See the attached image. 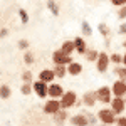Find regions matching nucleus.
<instances>
[{
  "label": "nucleus",
  "mask_w": 126,
  "mask_h": 126,
  "mask_svg": "<svg viewBox=\"0 0 126 126\" xmlns=\"http://www.w3.org/2000/svg\"><path fill=\"white\" fill-rule=\"evenodd\" d=\"M54 79H56V74H54L52 69H42L39 72V81L46 82V84H52Z\"/></svg>",
  "instance_id": "obj_14"
},
{
  "label": "nucleus",
  "mask_w": 126,
  "mask_h": 126,
  "mask_svg": "<svg viewBox=\"0 0 126 126\" xmlns=\"http://www.w3.org/2000/svg\"><path fill=\"white\" fill-rule=\"evenodd\" d=\"M111 91H113V96L114 97H125L126 96V82L116 79L113 82V86H111Z\"/></svg>",
  "instance_id": "obj_10"
},
{
  "label": "nucleus",
  "mask_w": 126,
  "mask_h": 126,
  "mask_svg": "<svg viewBox=\"0 0 126 126\" xmlns=\"http://www.w3.org/2000/svg\"><path fill=\"white\" fill-rule=\"evenodd\" d=\"M118 19H119V20H125L126 19V5H125V7H121V9H118Z\"/></svg>",
  "instance_id": "obj_32"
},
{
  "label": "nucleus",
  "mask_w": 126,
  "mask_h": 126,
  "mask_svg": "<svg viewBox=\"0 0 126 126\" xmlns=\"http://www.w3.org/2000/svg\"><path fill=\"white\" fill-rule=\"evenodd\" d=\"M7 35H9V29H5V27H3V29H0V39L7 37Z\"/></svg>",
  "instance_id": "obj_36"
},
{
  "label": "nucleus",
  "mask_w": 126,
  "mask_h": 126,
  "mask_svg": "<svg viewBox=\"0 0 126 126\" xmlns=\"http://www.w3.org/2000/svg\"><path fill=\"white\" fill-rule=\"evenodd\" d=\"M69 123L72 126H89L87 123V118L84 113H78V114H72V116L69 118Z\"/></svg>",
  "instance_id": "obj_13"
},
{
  "label": "nucleus",
  "mask_w": 126,
  "mask_h": 126,
  "mask_svg": "<svg viewBox=\"0 0 126 126\" xmlns=\"http://www.w3.org/2000/svg\"><path fill=\"white\" fill-rule=\"evenodd\" d=\"M125 103H126V96H125Z\"/></svg>",
  "instance_id": "obj_41"
},
{
  "label": "nucleus",
  "mask_w": 126,
  "mask_h": 126,
  "mask_svg": "<svg viewBox=\"0 0 126 126\" xmlns=\"http://www.w3.org/2000/svg\"><path fill=\"white\" fill-rule=\"evenodd\" d=\"M74 46H76V52L81 54V56H84L87 52V44L82 37H76V39H74Z\"/></svg>",
  "instance_id": "obj_15"
},
{
  "label": "nucleus",
  "mask_w": 126,
  "mask_h": 126,
  "mask_svg": "<svg viewBox=\"0 0 126 126\" xmlns=\"http://www.w3.org/2000/svg\"><path fill=\"white\" fill-rule=\"evenodd\" d=\"M32 91H34V89H32V84H27V82H24L22 87H20V93H22L24 96H29Z\"/></svg>",
  "instance_id": "obj_29"
},
{
  "label": "nucleus",
  "mask_w": 126,
  "mask_h": 126,
  "mask_svg": "<svg viewBox=\"0 0 126 126\" xmlns=\"http://www.w3.org/2000/svg\"><path fill=\"white\" fill-rule=\"evenodd\" d=\"M123 66H126V52L123 54Z\"/></svg>",
  "instance_id": "obj_38"
},
{
  "label": "nucleus",
  "mask_w": 126,
  "mask_h": 126,
  "mask_svg": "<svg viewBox=\"0 0 126 126\" xmlns=\"http://www.w3.org/2000/svg\"><path fill=\"white\" fill-rule=\"evenodd\" d=\"M96 96H97V103H101V104H111V101H113V97H114L109 86L97 87L96 89Z\"/></svg>",
  "instance_id": "obj_2"
},
{
  "label": "nucleus",
  "mask_w": 126,
  "mask_h": 126,
  "mask_svg": "<svg viewBox=\"0 0 126 126\" xmlns=\"http://www.w3.org/2000/svg\"><path fill=\"white\" fill-rule=\"evenodd\" d=\"M81 72H82V66H81L79 62H76V61L67 66V74L69 76H79Z\"/></svg>",
  "instance_id": "obj_17"
},
{
  "label": "nucleus",
  "mask_w": 126,
  "mask_h": 126,
  "mask_svg": "<svg viewBox=\"0 0 126 126\" xmlns=\"http://www.w3.org/2000/svg\"><path fill=\"white\" fill-rule=\"evenodd\" d=\"M103 126H114V125H103Z\"/></svg>",
  "instance_id": "obj_40"
},
{
  "label": "nucleus",
  "mask_w": 126,
  "mask_h": 126,
  "mask_svg": "<svg viewBox=\"0 0 126 126\" xmlns=\"http://www.w3.org/2000/svg\"><path fill=\"white\" fill-rule=\"evenodd\" d=\"M59 101H61V108H62V109H69V108L76 106V103H78V96H76L74 91H66L64 96L61 97Z\"/></svg>",
  "instance_id": "obj_4"
},
{
  "label": "nucleus",
  "mask_w": 126,
  "mask_h": 126,
  "mask_svg": "<svg viewBox=\"0 0 126 126\" xmlns=\"http://www.w3.org/2000/svg\"><path fill=\"white\" fill-rule=\"evenodd\" d=\"M32 89H34V93H35L40 99H44V97L49 96V84L42 82V81H35V82H32Z\"/></svg>",
  "instance_id": "obj_8"
},
{
  "label": "nucleus",
  "mask_w": 126,
  "mask_h": 126,
  "mask_svg": "<svg viewBox=\"0 0 126 126\" xmlns=\"http://www.w3.org/2000/svg\"><path fill=\"white\" fill-rule=\"evenodd\" d=\"M111 3H113V5H116V7H125V5H126V0H111Z\"/></svg>",
  "instance_id": "obj_35"
},
{
  "label": "nucleus",
  "mask_w": 126,
  "mask_h": 126,
  "mask_svg": "<svg viewBox=\"0 0 126 126\" xmlns=\"http://www.w3.org/2000/svg\"><path fill=\"white\" fill-rule=\"evenodd\" d=\"M64 87L61 86V84H56V82H52V84H49V96L50 99H61V97L64 96Z\"/></svg>",
  "instance_id": "obj_11"
},
{
  "label": "nucleus",
  "mask_w": 126,
  "mask_h": 126,
  "mask_svg": "<svg viewBox=\"0 0 126 126\" xmlns=\"http://www.w3.org/2000/svg\"><path fill=\"white\" fill-rule=\"evenodd\" d=\"M123 49H126V40H125V42H123Z\"/></svg>",
  "instance_id": "obj_39"
},
{
  "label": "nucleus",
  "mask_w": 126,
  "mask_h": 126,
  "mask_svg": "<svg viewBox=\"0 0 126 126\" xmlns=\"http://www.w3.org/2000/svg\"><path fill=\"white\" fill-rule=\"evenodd\" d=\"M10 96H12V89H10V86L2 84V86H0V97H2V99H9Z\"/></svg>",
  "instance_id": "obj_22"
},
{
  "label": "nucleus",
  "mask_w": 126,
  "mask_h": 126,
  "mask_svg": "<svg viewBox=\"0 0 126 126\" xmlns=\"http://www.w3.org/2000/svg\"><path fill=\"white\" fill-rule=\"evenodd\" d=\"M97 119L103 123V125H116V113L111 109V108H101L97 111Z\"/></svg>",
  "instance_id": "obj_1"
},
{
  "label": "nucleus",
  "mask_w": 126,
  "mask_h": 126,
  "mask_svg": "<svg viewBox=\"0 0 126 126\" xmlns=\"http://www.w3.org/2000/svg\"><path fill=\"white\" fill-rule=\"evenodd\" d=\"M84 114H86L87 118V123H89V126H97V114H93V113H89V111H82Z\"/></svg>",
  "instance_id": "obj_23"
},
{
  "label": "nucleus",
  "mask_w": 126,
  "mask_h": 126,
  "mask_svg": "<svg viewBox=\"0 0 126 126\" xmlns=\"http://www.w3.org/2000/svg\"><path fill=\"white\" fill-rule=\"evenodd\" d=\"M52 62H54V66H69V64H72L74 61L71 56H66L61 49L59 50H54L52 52Z\"/></svg>",
  "instance_id": "obj_3"
},
{
  "label": "nucleus",
  "mask_w": 126,
  "mask_h": 126,
  "mask_svg": "<svg viewBox=\"0 0 126 126\" xmlns=\"http://www.w3.org/2000/svg\"><path fill=\"white\" fill-rule=\"evenodd\" d=\"M109 108H111V109L116 113V116H121V114L125 113V109H126L125 97H113V101H111Z\"/></svg>",
  "instance_id": "obj_9"
},
{
  "label": "nucleus",
  "mask_w": 126,
  "mask_h": 126,
  "mask_svg": "<svg viewBox=\"0 0 126 126\" xmlns=\"http://www.w3.org/2000/svg\"><path fill=\"white\" fill-rule=\"evenodd\" d=\"M67 119H69L67 109H61V111H57V113L52 116V121H54V125H56V126H64Z\"/></svg>",
  "instance_id": "obj_12"
},
{
  "label": "nucleus",
  "mask_w": 126,
  "mask_h": 126,
  "mask_svg": "<svg viewBox=\"0 0 126 126\" xmlns=\"http://www.w3.org/2000/svg\"><path fill=\"white\" fill-rule=\"evenodd\" d=\"M116 126H126V116H118Z\"/></svg>",
  "instance_id": "obj_33"
},
{
  "label": "nucleus",
  "mask_w": 126,
  "mask_h": 126,
  "mask_svg": "<svg viewBox=\"0 0 126 126\" xmlns=\"http://www.w3.org/2000/svg\"><path fill=\"white\" fill-rule=\"evenodd\" d=\"M19 17L22 24H29V14L25 12V9H19Z\"/></svg>",
  "instance_id": "obj_30"
},
{
  "label": "nucleus",
  "mask_w": 126,
  "mask_h": 126,
  "mask_svg": "<svg viewBox=\"0 0 126 126\" xmlns=\"http://www.w3.org/2000/svg\"><path fill=\"white\" fill-rule=\"evenodd\" d=\"M47 9L50 10V14L52 15H59V5L56 3V0H47Z\"/></svg>",
  "instance_id": "obj_24"
},
{
  "label": "nucleus",
  "mask_w": 126,
  "mask_h": 126,
  "mask_svg": "<svg viewBox=\"0 0 126 126\" xmlns=\"http://www.w3.org/2000/svg\"><path fill=\"white\" fill-rule=\"evenodd\" d=\"M109 61H111V62H114L116 66H121V64H123V56H121V54H118V52H114V54H111V56H109Z\"/></svg>",
  "instance_id": "obj_27"
},
{
  "label": "nucleus",
  "mask_w": 126,
  "mask_h": 126,
  "mask_svg": "<svg viewBox=\"0 0 126 126\" xmlns=\"http://www.w3.org/2000/svg\"><path fill=\"white\" fill-rule=\"evenodd\" d=\"M118 32H119V35H126V22H123V24L118 27Z\"/></svg>",
  "instance_id": "obj_34"
},
{
  "label": "nucleus",
  "mask_w": 126,
  "mask_h": 126,
  "mask_svg": "<svg viewBox=\"0 0 126 126\" xmlns=\"http://www.w3.org/2000/svg\"><path fill=\"white\" fill-rule=\"evenodd\" d=\"M52 71H54L56 78H59V79H62V78L67 76V66H54Z\"/></svg>",
  "instance_id": "obj_18"
},
{
  "label": "nucleus",
  "mask_w": 126,
  "mask_h": 126,
  "mask_svg": "<svg viewBox=\"0 0 126 126\" xmlns=\"http://www.w3.org/2000/svg\"><path fill=\"white\" fill-rule=\"evenodd\" d=\"M97 30L101 32V35H103L104 39H108V37H109V27H108L104 22H101V24L97 25Z\"/></svg>",
  "instance_id": "obj_26"
},
{
  "label": "nucleus",
  "mask_w": 126,
  "mask_h": 126,
  "mask_svg": "<svg viewBox=\"0 0 126 126\" xmlns=\"http://www.w3.org/2000/svg\"><path fill=\"white\" fill-rule=\"evenodd\" d=\"M109 56H108L106 52H99V57L96 61V69L97 72H101V74H104L108 72V69H109Z\"/></svg>",
  "instance_id": "obj_6"
},
{
  "label": "nucleus",
  "mask_w": 126,
  "mask_h": 126,
  "mask_svg": "<svg viewBox=\"0 0 126 126\" xmlns=\"http://www.w3.org/2000/svg\"><path fill=\"white\" fill-rule=\"evenodd\" d=\"M81 101H82V106H86V108H94V106L97 104L96 91H86V93L81 96Z\"/></svg>",
  "instance_id": "obj_7"
},
{
  "label": "nucleus",
  "mask_w": 126,
  "mask_h": 126,
  "mask_svg": "<svg viewBox=\"0 0 126 126\" xmlns=\"http://www.w3.org/2000/svg\"><path fill=\"white\" fill-rule=\"evenodd\" d=\"M109 44H111V39H109V37L104 39V46H106V47H109Z\"/></svg>",
  "instance_id": "obj_37"
},
{
  "label": "nucleus",
  "mask_w": 126,
  "mask_h": 126,
  "mask_svg": "<svg viewBox=\"0 0 126 126\" xmlns=\"http://www.w3.org/2000/svg\"><path fill=\"white\" fill-rule=\"evenodd\" d=\"M113 72L118 76L119 81H125V82H126V66H116Z\"/></svg>",
  "instance_id": "obj_20"
},
{
  "label": "nucleus",
  "mask_w": 126,
  "mask_h": 126,
  "mask_svg": "<svg viewBox=\"0 0 126 126\" xmlns=\"http://www.w3.org/2000/svg\"><path fill=\"white\" fill-rule=\"evenodd\" d=\"M32 79H34V74L30 71H24L22 72V81L27 82V84H32Z\"/></svg>",
  "instance_id": "obj_28"
},
{
  "label": "nucleus",
  "mask_w": 126,
  "mask_h": 126,
  "mask_svg": "<svg viewBox=\"0 0 126 126\" xmlns=\"http://www.w3.org/2000/svg\"><path fill=\"white\" fill-rule=\"evenodd\" d=\"M84 57H86L89 62H96L97 57H99V50H96V49H87V52L84 54Z\"/></svg>",
  "instance_id": "obj_19"
},
{
  "label": "nucleus",
  "mask_w": 126,
  "mask_h": 126,
  "mask_svg": "<svg viewBox=\"0 0 126 126\" xmlns=\"http://www.w3.org/2000/svg\"><path fill=\"white\" fill-rule=\"evenodd\" d=\"M17 46H19V49H22V50H29V40L27 39H20Z\"/></svg>",
  "instance_id": "obj_31"
},
{
  "label": "nucleus",
  "mask_w": 126,
  "mask_h": 126,
  "mask_svg": "<svg viewBox=\"0 0 126 126\" xmlns=\"http://www.w3.org/2000/svg\"><path fill=\"white\" fill-rule=\"evenodd\" d=\"M24 62H25L27 66H32V64L35 62V57H34V54H32L30 50H25V52H24Z\"/></svg>",
  "instance_id": "obj_25"
},
{
  "label": "nucleus",
  "mask_w": 126,
  "mask_h": 126,
  "mask_svg": "<svg viewBox=\"0 0 126 126\" xmlns=\"http://www.w3.org/2000/svg\"><path fill=\"white\" fill-rule=\"evenodd\" d=\"M61 50L66 54V56H71L72 52H76V46H74V40H66V42H62V46H61Z\"/></svg>",
  "instance_id": "obj_16"
},
{
  "label": "nucleus",
  "mask_w": 126,
  "mask_h": 126,
  "mask_svg": "<svg viewBox=\"0 0 126 126\" xmlns=\"http://www.w3.org/2000/svg\"><path fill=\"white\" fill-rule=\"evenodd\" d=\"M81 30H82V35H86V37L93 35V27L89 25L87 20H82V22H81Z\"/></svg>",
  "instance_id": "obj_21"
},
{
  "label": "nucleus",
  "mask_w": 126,
  "mask_h": 126,
  "mask_svg": "<svg viewBox=\"0 0 126 126\" xmlns=\"http://www.w3.org/2000/svg\"><path fill=\"white\" fill-rule=\"evenodd\" d=\"M61 109H62V108H61V101H59V99H49V101L44 103V108H42L44 114H49V116H54Z\"/></svg>",
  "instance_id": "obj_5"
}]
</instances>
